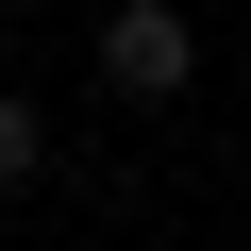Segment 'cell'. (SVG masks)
Listing matches in <instances>:
<instances>
[{
	"label": "cell",
	"instance_id": "2",
	"mask_svg": "<svg viewBox=\"0 0 251 251\" xmlns=\"http://www.w3.org/2000/svg\"><path fill=\"white\" fill-rule=\"evenodd\" d=\"M34 168H50V117H34L17 84H0V184H34Z\"/></svg>",
	"mask_w": 251,
	"mask_h": 251
},
{
	"label": "cell",
	"instance_id": "1",
	"mask_svg": "<svg viewBox=\"0 0 251 251\" xmlns=\"http://www.w3.org/2000/svg\"><path fill=\"white\" fill-rule=\"evenodd\" d=\"M100 84L117 100H184L201 84V17H184V0H117V17H100Z\"/></svg>",
	"mask_w": 251,
	"mask_h": 251
}]
</instances>
